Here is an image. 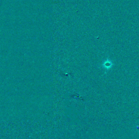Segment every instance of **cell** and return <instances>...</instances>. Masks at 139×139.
Returning <instances> with one entry per match:
<instances>
[{"mask_svg":"<svg viewBox=\"0 0 139 139\" xmlns=\"http://www.w3.org/2000/svg\"><path fill=\"white\" fill-rule=\"evenodd\" d=\"M102 66L104 69H105L106 70H109L112 68V67L113 66V63L110 59H107L102 64Z\"/></svg>","mask_w":139,"mask_h":139,"instance_id":"cell-1","label":"cell"},{"mask_svg":"<svg viewBox=\"0 0 139 139\" xmlns=\"http://www.w3.org/2000/svg\"><path fill=\"white\" fill-rule=\"evenodd\" d=\"M73 113L74 115L76 116H77L79 115L80 114V113L78 111H77V110H75V111H74V112H73Z\"/></svg>","mask_w":139,"mask_h":139,"instance_id":"cell-2","label":"cell"},{"mask_svg":"<svg viewBox=\"0 0 139 139\" xmlns=\"http://www.w3.org/2000/svg\"><path fill=\"white\" fill-rule=\"evenodd\" d=\"M69 103H70V100H69V99H66V100L65 101V102H64V104L65 106L68 105Z\"/></svg>","mask_w":139,"mask_h":139,"instance_id":"cell-3","label":"cell"},{"mask_svg":"<svg viewBox=\"0 0 139 139\" xmlns=\"http://www.w3.org/2000/svg\"><path fill=\"white\" fill-rule=\"evenodd\" d=\"M70 108L72 110L75 109V106L73 105V104H71L70 106Z\"/></svg>","mask_w":139,"mask_h":139,"instance_id":"cell-4","label":"cell"},{"mask_svg":"<svg viewBox=\"0 0 139 139\" xmlns=\"http://www.w3.org/2000/svg\"><path fill=\"white\" fill-rule=\"evenodd\" d=\"M75 122H76L77 123H78V124H80V123H81L80 122V121H79V120L78 119H76L75 120Z\"/></svg>","mask_w":139,"mask_h":139,"instance_id":"cell-5","label":"cell"},{"mask_svg":"<svg viewBox=\"0 0 139 139\" xmlns=\"http://www.w3.org/2000/svg\"><path fill=\"white\" fill-rule=\"evenodd\" d=\"M70 124L72 125V126H73V125H75V122H74V121L72 120L70 122Z\"/></svg>","mask_w":139,"mask_h":139,"instance_id":"cell-6","label":"cell"},{"mask_svg":"<svg viewBox=\"0 0 139 139\" xmlns=\"http://www.w3.org/2000/svg\"><path fill=\"white\" fill-rule=\"evenodd\" d=\"M69 96V93H67L66 94H65V95H64L65 98H67V97H68Z\"/></svg>","mask_w":139,"mask_h":139,"instance_id":"cell-7","label":"cell"},{"mask_svg":"<svg viewBox=\"0 0 139 139\" xmlns=\"http://www.w3.org/2000/svg\"><path fill=\"white\" fill-rule=\"evenodd\" d=\"M65 125H68V123H67L66 122H65Z\"/></svg>","mask_w":139,"mask_h":139,"instance_id":"cell-8","label":"cell"},{"mask_svg":"<svg viewBox=\"0 0 139 139\" xmlns=\"http://www.w3.org/2000/svg\"><path fill=\"white\" fill-rule=\"evenodd\" d=\"M80 112H82V111H83V109H80Z\"/></svg>","mask_w":139,"mask_h":139,"instance_id":"cell-9","label":"cell"}]
</instances>
